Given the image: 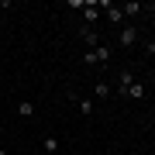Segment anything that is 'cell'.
Listing matches in <instances>:
<instances>
[{"label":"cell","instance_id":"4fadbf2b","mask_svg":"<svg viewBox=\"0 0 155 155\" xmlns=\"http://www.w3.org/2000/svg\"><path fill=\"white\" fill-rule=\"evenodd\" d=\"M114 155H117V152H114Z\"/></svg>","mask_w":155,"mask_h":155},{"label":"cell","instance_id":"30bf717a","mask_svg":"<svg viewBox=\"0 0 155 155\" xmlns=\"http://www.w3.org/2000/svg\"><path fill=\"white\" fill-rule=\"evenodd\" d=\"M55 148H59V141H55V138H45V152H52V155H55Z\"/></svg>","mask_w":155,"mask_h":155},{"label":"cell","instance_id":"277c9868","mask_svg":"<svg viewBox=\"0 0 155 155\" xmlns=\"http://www.w3.org/2000/svg\"><path fill=\"white\" fill-rule=\"evenodd\" d=\"M107 17H110V24H121V21H124V11L114 7V4H107Z\"/></svg>","mask_w":155,"mask_h":155},{"label":"cell","instance_id":"ba28073f","mask_svg":"<svg viewBox=\"0 0 155 155\" xmlns=\"http://www.w3.org/2000/svg\"><path fill=\"white\" fill-rule=\"evenodd\" d=\"M121 11H124V17H134V14H138V11H141V4H124V7H121Z\"/></svg>","mask_w":155,"mask_h":155},{"label":"cell","instance_id":"7c38bea8","mask_svg":"<svg viewBox=\"0 0 155 155\" xmlns=\"http://www.w3.org/2000/svg\"><path fill=\"white\" fill-rule=\"evenodd\" d=\"M148 11H152V14H155V4H148Z\"/></svg>","mask_w":155,"mask_h":155},{"label":"cell","instance_id":"5b68a950","mask_svg":"<svg viewBox=\"0 0 155 155\" xmlns=\"http://www.w3.org/2000/svg\"><path fill=\"white\" fill-rule=\"evenodd\" d=\"M17 114H21V117H31L35 114V104H31V100H21V104H17Z\"/></svg>","mask_w":155,"mask_h":155},{"label":"cell","instance_id":"6da1fadb","mask_svg":"<svg viewBox=\"0 0 155 155\" xmlns=\"http://www.w3.org/2000/svg\"><path fill=\"white\" fill-rule=\"evenodd\" d=\"M121 97H127V100H145V83H138V79H134L131 69L121 72Z\"/></svg>","mask_w":155,"mask_h":155},{"label":"cell","instance_id":"8fae6325","mask_svg":"<svg viewBox=\"0 0 155 155\" xmlns=\"http://www.w3.org/2000/svg\"><path fill=\"white\" fill-rule=\"evenodd\" d=\"M145 52H148V55H155V38H152L148 45H145Z\"/></svg>","mask_w":155,"mask_h":155},{"label":"cell","instance_id":"52a82bcc","mask_svg":"<svg viewBox=\"0 0 155 155\" xmlns=\"http://www.w3.org/2000/svg\"><path fill=\"white\" fill-rule=\"evenodd\" d=\"M93 93H97L100 100H107V97H110V86H107V83H97V86H93Z\"/></svg>","mask_w":155,"mask_h":155},{"label":"cell","instance_id":"8992f818","mask_svg":"<svg viewBox=\"0 0 155 155\" xmlns=\"http://www.w3.org/2000/svg\"><path fill=\"white\" fill-rule=\"evenodd\" d=\"M83 41H86V45H93V48H97V41H100V35H97L93 28H83Z\"/></svg>","mask_w":155,"mask_h":155},{"label":"cell","instance_id":"7a4b0ae2","mask_svg":"<svg viewBox=\"0 0 155 155\" xmlns=\"http://www.w3.org/2000/svg\"><path fill=\"white\" fill-rule=\"evenodd\" d=\"M134 38H138V31H134V24H124V28H121V35H117V41H121L124 48H127V45H134Z\"/></svg>","mask_w":155,"mask_h":155},{"label":"cell","instance_id":"9c48e42d","mask_svg":"<svg viewBox=\"0 0 155 155\" xmlns=\"http://www.w3.org/2000/svg\"><path fill=\"white\" fill-rule=\"evenodd\" d=\"M97 62H100V59H97V48H90L86 55H83V66H97Z\"/></svg>","mask_w":155,"mask_h":155},{"label":"cell","instance_id":"3957f363","mask_svg":"<svg viewBox=\"0 0 155 155\" xmlns=\"http://www.w3.org/2000/svg\"><path fill=\"white\" fill-rule=\"evenodd\" d=\"M83 17H86V24H93L100 17V4H83Z\"/></svg>","mask_w":155,"mask_h":155}]
</instances>
